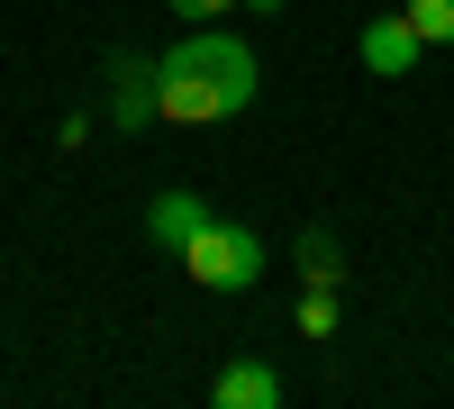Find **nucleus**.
Masks as SVG:
<instances>
[{
    "mask_svg": "<svg viewBox=\"0 0 454 409\" xmlns=\"http://www.w3.org/2000/svg\"><path fill=\"white\" fill-rule=\"evenodd\" d=\"M246 100H254V55H246V36H227L218 19H200L182 46L155 55V119L218 128V119H237Z\"/></svg>",
    "mask_w": 454,
    "mask_h": 409,
    "instance_id": "f257e3e1",
    "label": "nucleus"
},
{
    "mask_svg": "<svg viewBox=\"0 0 454 409\" xmlns=\"http://www.w3.org/2000/svg\"><path fill=\"white\" fill-rule=\"evenodd\" d=\"M182 273H192L200 291H246L263 273V237L254 228H227V218H209V228L182 246Z\"/></svg>",
    "mask_w": 454,
    "mask_h": 409,
    "instance_id": "f03ea898",
    "label": "nucleus"
},
{
    "mask_svg": "<svg viewBox=\"0 0 454 409\" xmlns=\"http://www.w3.org/2000/svg\"><path fill=\"white\" fill-rule=\"evenodd\" d=\"M355 55H364V73H382V83H400V73H419L427 36L409 28V10H391V19H372V28L355 36Z\"/></svg>",
    "mask_w": 454,
    "mask_h": 409,
    "instance_id": "7ed1b4c3",
    "label": "nucleus"
},
{
    "mask_svg": "<svg viewBox=\"0 0 454 409\" xmlns=\"http://www.w3.org/2000/svg\"><path fill=\"white\" fill-rule=\"evenodd\" d=\"M109 119L128 137L155 128V55H109Z\"/></svg>",
    "mask_w": 454,
    "mask_h": 409,
    "instance_id": "20e7f679",
    "label": "nucleus"
},
{
    "mask_svg": "<svg viewBox=\"0 0 454 409\" xmlns=\"http://www.w3.org/2000/svg\"><path fill=\"white\" fill-rule=\"evenodd\" d=\"M209 218H218V209H209L200 192H155V201H145V237H155L164 255H182V246L209 228Z\"/></svg>",
    "mask_w": 454,
    "mask_h": 409,
    "instance_id": "39448f33",
    "label": "nucleus"
},
{
    "mask_svg": "<svg viewBox=\"0 0 454 409\" xmlns=\"http://www.w3.org/2000/svg\"><path fill=\"white\" fill-rule=\"evenodd\" d=\"M218 409H282V374L273 364H227V374L209 382Z\"/></svg>",
    "mask_w": 454,
    "mask_h": 409,
    "instance_id": "423d86ee",
    "label": "nucleus"
},
{
    "mask_svg": "<svg viewBox=\"0 0 454 409\" xmlns=\"http://www.w3.org/2000/svg\"><path fill=\"white\" fill-rule=\"evenodd\" d=\"M300 337H336V282H309V291H300Z\"/></svg>",
    "mask_w": 454,
    "mask_h": 409,
    "instance_id": "0eeeda50",
    "label": "nucleus"
},
{
    "mask_svg": "<svg viewBox=\"0 0 454 409\" xmlns=\"http://www.w3.org/2000/svg\"><path fill=\"white\" fill-rule=\"evenodd\" d=\"M409 10V28L427 36V46H454V0H400Z\"/></svg>",
    "mask_w": 454,
    "mask_h": 409,
    "instance_id": "6e6552de",
    "label": "nucleus"
},
{
    "mask_svg": "<svg viewBox=\"0 0 454 409\" xmlns=\"http://www.w3.org/2000/svg\"><path fill=\"white\" fill-rule=\"evenodd\" d=\"M300 273H309V282H346V273H336V237H300Z\"/></svg>",
    "mask_w": 454,
    "mask_h": 409,
    "instance_id": "1a4fd4ad",
    "label": "nucleus"
},
{
    "mask_svg": "<svg viewBox=\"0 0 454 409\" xmlns=\"http://www.w3.org/2000/svg\"><path fill=\"white\" fill-rule=\"evenodd\" d=\"M164 10H173V19H192V28H200V19H227V10H237V0H164Z\"/></svg>",
    "mask_w": 454,
    "mask_h": 409,
    "instance_id": "9d476101",
    "label": "nucleus"
},
{
    "mask_svg": "<svg viewBox=\"0 0 454 409\" xmlns=\"http://www.w3.org/2000/svg\"><path fill=\"white\" fill-rule=\"evenodd\" d=\"M246 10H254V19H273V10H282V0H246Z\"/></svg>",
    "mask_w": 454,
    "mask_h": 409,
    "instance_id": "9b49d317",
    "label": "nucleus"
}]
</instances>
